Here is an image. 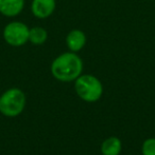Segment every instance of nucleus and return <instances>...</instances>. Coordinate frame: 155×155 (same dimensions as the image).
Masks as SVG:
<instances>
[{
  "instance_id": "f257e3e1",
  "label": "nucleus",
  "mask_w": 155,
  "mask_h": 155,
  "mask_svg": "<svg viewBox=\"0 0 155 155\" xmlns=\"http://www.w3.org/2000/svg\"><path fill=\"white\" fill-rule=\"evenodd\" d=\"M50 70L52 76L58 81H75L83 72V60L78 53L66 52L54 58Z\"/></svg>"
},
{
  "instance_id": "f03ea898",
  "label": "nucleus",
  "mask_w": 155,
  "mask_h": 155,
  "mask_svg": "<svg viewBox=\"0 0 155 155\" xmlns=\"http://www.w3.org/2000/svg\"><path fill=\"white\" fill-rule=\"evenodd\" d=\"M75 91L83 101L96 102L103 95V84L91 74H81L75 80Z\"/></svg>"
},
{
  "instance_id": "7ed1b4c3",
  "label": "nucleus",
  "mask_w": 155,
  "mask_h": 155,
  "mask_svg": "<svg viewBox=\"0 0 155 155\" xmlns=\"http://www.w3.org/2000/svg\"><path fill=\"white\" fill-rule=\"evenodd\" d=\"M27 97L23 90L11 88L0 96V113L6 117H16L25 110Z\"/></svg>"
},
{
  "instance_id": "20e7f679",
  "label": "nucleus",
  "mask_w": 155,
  "mask_h": 155,
  "mask_svg": "<svg viewBox=\"0 0 155 155\" xmlns=\"http://www.w3.org/2000/svg\"><path fill=\"white\" fill-rule=\"evenodd\" d=\"M30 28L21 21H11L3 29V39L9 45L19 48L29 41Z\"/></svg>"
},
{
  "instance_id": "39448f33",
  "label": "nucleus",
  "mask_w": 155,
  "mask_h": 155,
  "mask_svg": "<svg viewBox=\"0 0 155 155\" xmlns=\"http://www.w3.org/2000/svg\"><path fill=\"white\" fill-rule=\"evenodd\" d=\"M56 8L55 0H32L31 12L38 19H46L54 13Z\"/></svg>"
},
{
  "instance_id": "423d86ee",
  "label": "nucleus",
  "mask_w": 155,
  "mask_h": 155,
  "mask_svg": "<svg viewBox=\"0 0 155 155\" xmlns=\"http://www.w3.org/2000/svg\"><path fill=\"white\" fill-rule=\"evenodd\" d=\"M65 41H66V45L69 49V51L78 53V52H80L86 45L87 37L86 34L83 31L75 29V30H71L67 34Z\"/></svg>"
},
{
  "instance_id": "0eeeda50",
  "label": "nucleus",
  "mask_w": 155,
  "mask_h": 155,
  "mask_svg": "<svg viewBox=\"0 0 155 155\" xmlns=\"http://www.w3.org/2000/svg\"><path fill=\"white\" fill-rule=\"evenodd\" d=\"M25 0H0V14L5 17H16L23 12Z\"/></svg>"
},
{
  "instance_id": "6e6552de",
  "label": "nucleus",
  "mask_w": 155,
  "mask_h": 155,
  "mask_svg": "<svg viewBox=\"0 0 155 155\" xmlns=\"http://www.w3.org/2000/svg\"><path fill=\"white\" fill-rule=\"evenodd\" d=\"M122 150V143L118 137L111 136L107 137L101 143L102 155H119Z\"/></svg>"
},
{
  "instance_id": "1a4fd4ad",
  "label": "nucleus",
  "mask_w": 155,
  "mask_h": 155,
  "mask_svg": "<svg viewBox=\"0 0 155 155\" xmlns=\"http://www.w3.org/2000/svg\"><path fill=\"white\" fill-rule=\"evenodd\" d=\"M48 39V32L41 27H33L29 31V41L33 45H43Z\"/></svg>"
},
{
  "instance_id": "9d476101",
  "label": "nucleus",
  "mask_w": 155,
  "mask_h": 155,
  "mask_svg": "<svg viewBox=\"0 0 155 155\" xmlns=\"http://www.w3.org/2000/svg\"><path fill=\"white\" fill-rule=\"evenodd\" d=\"M143 155H155V138H147L141 146Z\"/></svg>"
}]
</instances>
